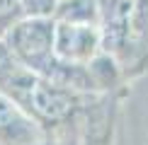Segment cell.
I'll list each match as a JSON object with an SVG mask.
<instances>
[{"instance_id": "1", "label": "cell", "mask_w": 148, "mask_h": 145, "mask_svg": "<svg viewBox=\"0 0 148 145\" xmlns=\"http://www.w3.org/2000/svg\"><path fill=\"white\" fill-rule=\"evenodd\" d=\"M0 92L32 116L39 126L61 123L80 106V92L51 82L24 68L0 39Z\"/></svg>"}, {"instance_id": "2", "label": "cell", "mask_w": 148, "mask_h": 145, "mask_svg": "<svg viewBox=\"0 0 148 145\" xmlns=\"http://www.w3.org/2000/svg\"><path fill=\"white\" fill-rule=\"evenodd\" d=\"M143 3L146 0H97L102 46H107V51H119L134 41L143 17Z\"/></svg>"}, {"instance_id": "3", "label": "cell", "mask_w": 148, "mask_h": 145, "mask_svg": "<svg viewBox=\"0 0 148 145\" xmlns=\"http://www.w3.org/2000/svg\"><path fill=\"white\" fill-rule=\"evenodd\" d=\"M53 48H56V56L63 63L88 65L95 56H100V48H102L100 24L56 22V27H53Z\"/></svg>"}, {"instance_id": "4", "label": "cell", "mask_w": 148, "mask_h": 145, "mask_svg": "<svg viewBox=\"0 0 148 145\" xmlns=\"http://www.w3.org/2000/svg\"><path fill=\"white\" fill-rule=\"evenodd\" d=\"M41 140V126L0 92V145H36Z\"/></svg>"}, {"instance_id": "5", "label": "cell", "mask_w": 148, "mask_h": 145, "mask_svg": "<svg viewBox=\"0 0 148 145\" xmlns=\"http://www.w3.org/2000/svg\"><path fill=\"white\" fill-rule=\"evenodd\" d=\"M53 20L73 24H100L97 0H58L53 10Z\"/></svg>"}, {"instance_id": "6", "label": "cell", "mask_w": 148, "mask_h": 145, "mask_svg": "<svg viewBox=\"0 0 148 145\" xmlns=\"http://www.w3.org/2000/svg\"><path fill=\"white\" fill-rule=\"evenodd\" d=\"M24 17H53L58 0H20Z\"/></svg>"}, {"instance_id": "7", "label": "cell", "mask_w": 148, "mask_h": 145, "mask_svg": "<svg viewBox=\"0 0 148 145\" xmlns=\"http://www.w3.org/2000/svg\"><path fill=\"white\" fill-rule=\"evenodd\" d=\"M22 5L20 0H0V36L5 34V29L12 27L17 20H22Z\"/></svg>"}]
</instances>
